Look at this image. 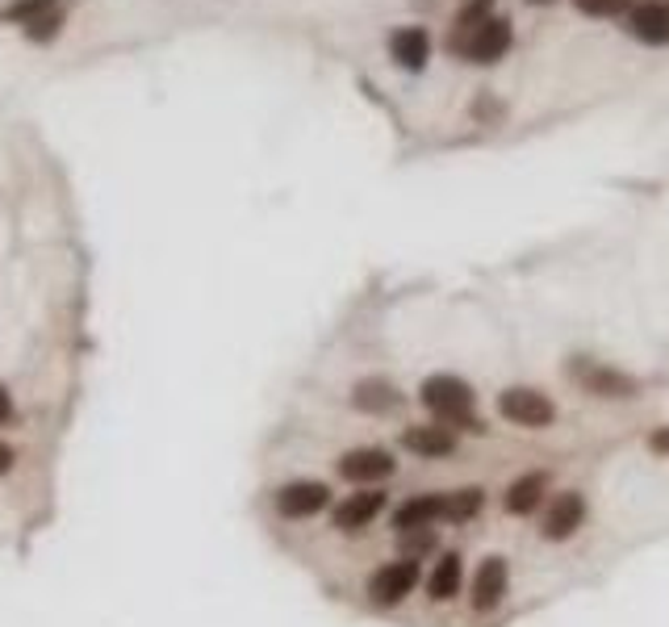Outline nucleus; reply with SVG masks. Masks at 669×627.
I'll use <instances>...</instances> for the list:
<instances>
[{"instance_id":"9","label":"nucleus","mask_w":669,"mask_h":627,"mask_svg":"<svg viewBox=\"0 0 669 627\" xmlns=\"http://www.w3.org/2000/svg\"><path fill=\"white\" fill-rule=\"evenodd\" d=\"M510 594V561L503 552H490L478 561V569L469 577V611L473 615H494Z\"/></svg>"},{"instance_id":"14","label":"nucleus","mask_w":669,"mask_h":627,"mask_svg":"<svg viewBox=\"0 0 669 627\" xmlns=\"http://www.w3.org/2000/svg\"><path fill=\"white\" fill-rule=\"evenodd\" d=\"M464 586H469V577H464V556H460L456 548L435 552L431 569L423 573V594H428V602L448 606V602H456L464 594Z\"/></svg>"},{"instance_id":"18","label":"nucleus","mask_w":669,"mask_h":627,"mask_svg":"<svg viewBox=\"0 0 669 627\" xmlns=\"http://www.w3.org/2000/svg\"><path fill=\"white\" fill-rule=\"evenodd\" d=\"M490 502L485 486H460V490H448V523H469L478 518Z\"/></svg>"},{"instance_id":"12","label":"nucleus","mask_w":669,"mask_h":627,"mask_svg":"<svg viewBox=\"0 0 669 627\" xmlns=\"http://www.w3.org/2000/svg\"><path fill=\"white\" fill-rule=\"evenodd\" d=\"M553 498V473L548 468H528L519 477H510L503 490V511L515 518H532L544 511V502Z\"/></svg>"},{"instance_id":"8","label":"nucleus","mask_w":669,"mask_h":627,"mask_svg":"<svg viewBox=\"0 0 669 627\" xmlns=\"http://www.w3.org/2000/svg\"><path fill=\"white\" fill-rule=\"evenodd\" d=\"M335 473L351 481L356 490L360 486H385L394 473H398V456H394V448H385V443H360V448H348L339 461H335Z\"/></svg>"},{"instance_id":"20","label":"nucleus","mask_w":669,"mask_h":627,"mask_svg":"<svg viewBox=\"0 0 669 627\" xmlns=\"http://www.w3.org/2000/svg\"><path fill=\"white\" fill-rule=\"evenodd\" d=\"M494 4H498V0H460V4H456L453 34H448V38H456V34H469V29L482 26L485 17H494Z\"/></svg>"},{"instance_id":"16","label":"nucleus","mask_w":669,"mask_h":627,"mask_svg":"<svg viewBox=\"0 0 669 627\" xmlns=\"http://www.w3.org/2000/svg\"><path fill=\"white\" fill-rule=\"evenodd\" d=\"M623 26L644 47H669V0H636Z\"/></svg>"},{"instance_id":"1","label":"nucleus","mask_w":669,"mask_h":627,"mask_svg":"<svg viewBox=\"0 0 669 627\" xmlns=\"http://www.w3.org/2000/svg\"><path fill=\"white\" fill-rule=\"evenodd\" d=\"M565 377L578 385L586 398L594 402H636L644 393L641 377L623 373L607 360H594V355H569L565 360Z\"/></svg>"},{"instance_id":"7","label":"nucleus","mask_w":669,"mask_h":627,"mask_svg":"<svg viewBox=\"0 0 669 627\" xmlns=\"http://www.w3.org/2000/svg\"><path fill=\"white\" fill-rule=\"evenodd\" d=\"M385 511H389V490H385V486H360V490L344 493V498L331 506V527H335L339 536H360V531H369Z\"/></svg>"},{"instance_id":"27","label":"nucleus","mask_w":669,"mask_h":627,"mask_svg":"<svg viewBox=\"0 0 669 627\" xmlns=\"http://www.w3.org/2000/svg\"><path fill=\"white\" fill-rule=\"evenodd\" d=\"M528 4H553V0H528Z\"/></svg>"},{"instance_id":"15","label":"nucleus","mask_w":669,"mask_h":627,"mask_svg":"<svg viewBox=\"0 0 669 627\" xmlns=\"http://www.w3.org/2000/svg\"><path fill=\"white\" fill-rule=\"evenodd\" d=\"M348 402L351 410H360L369 418H389V414H398L406 406V389L394 385L389 377H360V381L351 385Z\"/></svg>"},{"instance_id":"4","label":"nucleus","mask_w":669,"mask_h":627,"mask_svg":"<svg viewBox=\"0 0 669 627\" xmlns=\"http://www.w3.org/2000/svg\"><path fill=\"white\" fill-rule=\"evenodd\" d=\"M494 406H498V418H507L510 427H523V431H548L561 418L553 393H544L535 385H507L494 398Z\"/></svg>"},{"instance_id":"25","label":"nucleus","mask_w":669,"mask_h":627,"mask_svg":"<svg viewBox=\"0 0 669 627\" xmlns=\"http://www.w3.org/2000/svg\"><path fill=\"white\" fill-rule=\"evenodd\" d=\"M9 418H13V398H9V389L0 385V427H4Z\"/></svg>"},{"instance_id":"23","label":"nucleus","mask_w":669,"mask_h":627,"mask_svg":"<svg viewBox=\"0 0 669 627\" xmlns=\"http://www.w3.org/2000/svg\"><path fill=\"white\" fill-rule=\"evenodd\" d=\"M401 540V556H414V561H423V552L435 548V527H423V531H406L398 536Z\"/></svg>"},{"instance_id":"11","label":"nucleus","mask_w":669,"mask_h":627,"mask_svg":"<svg viewBox=\"0 0 669 627\" xmlns=\"http://www.w3.org/2000/svg\"><path fill=\"white\" fill-rule=\"evenodd\" d=\"M448 523V490H423L410 493L406 502H398L389 511V527L406 536V531H423V527H439Z\"/></svg>"},{"instance_id":"22","label":"nucleus","mask_w":669,"mask_h":627,"mask_svg":"<svg viewBox=\"0 0 669 627\" xmlns=\"http://www.w3.org/2000/svg\"><path fill=\"white\" fill-rule=\"evenodd\" d=\"M573 4H578V13H586V17L611 22V17H628V9H632L636 0H573Z\"/></svg>"},{"instance_id":"3","label":"nucleus","mask_w":669,"mask_h":627,"mask_svg":"<svg viewBox=\"0 0 669 627\" xmlns=\"http://www.w3.org/2000/svg\"><path fill=\"white\" fill-rule=\"evenodd\" d=\"M423 561H414V556H398V561H385V565H376L369 577H364V599L373 611H394L401 602L410 599L419 586H423Z\"/></svg>"},{"instance_id":"5","label":"nucleus","mask_w":669,"mask_h":627,"mask_svg":"<svg viewBox=\"0 0 669 627\" xmlns=\"http://www.w3.org/2000/svg\"><path fill=\"white\" fill-rule=\"evenodd\" d=\"M510 47H515V26H510V17H498V13L485 17L478 29L448 38V51L460 55L464 63H478V67H494Z\"/></svg>"},{"instance_id":"6","label":"nucleus","mask_w":669,"mask_h":627,"mask_svg":"<svg viewBox=\"0 0 669 627\" xmlns=\"http://www.w3.org/2000/svg\"><path fill=\"white\" fill-rule=\"evenodd\" d=\"M586 515H590V502L582 490H557L548 502H544V511H540V540L544 544H565V540H573L582 527H586Z\"/></svg>"},{"instance_id":"2","label":"nucleus","mask_w":669,"mask_h":627,"mask_svg":"<svg viewBox=\"0 0 669 627\" xmlns=\"http://www.w3.org/2000/svg\"><path fill=\"white\" fill-rule=\"evenodd\" d=\"M419 402H423V410H428L435 423L456 427L460 418L478 414V389L464 381V377H456V373H428L419 381Z\"/></svg>"},{"instance_id":"26","label":"nucleus","mask_w":669,"mask_h":627,"mask_svg":"<svg viewBox=\"0 0 669 627\" xmlns=\"http://www.w3.org/2000/svg\"><path fill=\"white\" fill-rule=\"evenodd\" d=\"M13 461H17V452H13L9 443H0V477H4L9 468H13Z\"/></svg>"},{"instance_id":"24","label":"nucleus","mask_w":669,"mask_h":627,"mask_svg":"<svg viewBox=\"0 0 669 627\" xmlns=\"http://www.w3.org/2000/svg\"><path fill=\"white\" fill-rule=\"evenodd\" d=\"M644 448L657 456V461H669V423H661V427H653L648 436H644Z\"/></svg>"},{"instance_id":"10","label":"nucleus","mask_w":669,"mask_h":627,"mask_svg":"<svg viewBox=\"0 0 669 627\" xmlns=\"http://www.w3.org/2000/svg\"><path fill=\"white\" fill-rule=\"evenodd\" d=\"M272 506H276V515L281 518L301 523V518H314V515H322V511H331V506H335V493H331V486L319 481V477H297V481H285L281 490L272 493Z\"/></svg>"},{"instance_id":"19","label":"nucleus","mask_w":669,"mask_h":627,"mask_svg":"<svg viewBox=\"0 0 669 627\" xmlns=\"http://www.w3.org/2000/svg\"><path fill=\"white\" fill-rule=\"evenodd\" d=\"M63 26H67V13L54 4V9H47L42 17H34V22L22 29V34H26V42H34V47H51L54 38L63 34Z\"/></svg>"},{"instance_id":"13","label":"nucleus","mask_w":669,"mask_h":627,"mask_svg":"<svg viewBox=\"0 0 669 627\" xmlns=\"http://www.w3.org/2000/svg\"><path fill=\"white\" fill-rule=\"evenodd\" d=\"M398 443L410 452V456H419V461H448L460 452V436H456L448 423H410V427H401L398 431Z\"/></svg>"},{"instance_id":"21","label":"nucleus","mask_w":669,"mask_h":627,"mask_svg":"<svg viewBox=\"0 0 669 627\" xmlns=\"http://www.w3.org/2000/svg\"><path fill=\"white\" fill-rule=\"evenodd\" d=\"M54 4H59V0H9V4L0 9V22H4V26H22V29H26L34 17H42V13H47V9H54Z\"/></svg>"},{"instance_id":"17","label":"nucleus","mask_w":669,"mask_h":627,"mask_svg":"<svg viewBox=\"0 0 669 627\" xmlns=\"http://www.w3.org/2000/svg\"><path fill=\"white\" fill-rule=\"evenodd\" d=\"M385 51L394 59V67L419 76L423 67L431 63V34L428 26H398L389 38H385Z\"/></svg>"}]
</instances>
